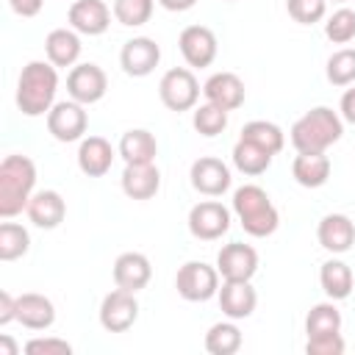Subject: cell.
<instances>
[{"instance_id":"1","label":"cell","mask_w":355,"mask_h":355,"mask_svg":"<svg viewBox=\"0 0 355 355\" xmlns=\"http://www.w3.org/2000/svg\"><path fill=\"white\" fill-rule=\"evenodd\" d=\"M58 67L50 61H28L17 80V108L25 116H47L55 105Z\"/></svg>"},{"instance_id":"2","label":"cell","mask_w":355,"mask_h":355,"mask_svg":"<svg viewBox=\"0 0 355 355\" xmlns=\"http://www.w3.org/2000/svg\"><path fill=\"white\" fill-rule=\"evenodd\" d=\"M344 136V119L327 105L305 111L288 130V139L297 153H327Z\"/></svg>"},{"instance_id":"3","label":"cell","mask_w":355,"mask_h":355,"mask_svg":"<svg viewBox=\"0 0 355 355\" xmlns=\"http://www.w3.org/2000/svg\"><path fill=\"white\" fill-rule=\"evenodd\" d=\"M36 189V164L28 155H6L0 164V216L22 214Z\"/></svg>"},{"instance_id":"4","label":"cell","mask_w":355,"mask_h":355,"mask_svg":"<svg viewBox=\"0 0 355 355\" xmlns=\"http://www.w3.org/2000/svg\"><path fill=\"white\" fill-rule=\"evenodd\" d=\"M233 214L239 216V225L244 227V233H250L255 239L272 236L280 225V214H277L275 202L255 183H244L233 191Z\"/></svg>"},{"instance_id":"5","label":"cell","mask_w":355,"mask_h":355,"mask_svg":"<svg viewBox=\"0 0 355 355\" xmlns=\"http://www.w3.org/2000/svg\"><path fill=\"white\" fill-rule=\"evenodd\" d=\"M200 92L202 89H200V83H197V78H194V72L189 67H172L158 80V97L175 114L191 111L197 105V100H200Z\"/></svg>"},{"instance_id":"6","label":"cell","mask_w":355,"mask_h":355,"mask_svg":"<svg viewBox=\"0 0 355 355\" xmlns=\"http://www.w3.org/2000/svg\"><path fill=\"white\" fill-rule=\"evenodd\" d=\"M175 288L189 302H208L219 291V272L205 261H186L175 275Z\"/></svg>"},{"instance_id":"7","label":"cell","mask_w":355,"mask_h":355,"mask_svg":"<svg viewBox=\"0 0 355 355\" xmlns=\"http://www.w3.org/2000/svg\"><path fill=\"white\" fill-rule=\"evenodd\" d=\"M89 128V114L86 105L78 100H61L47 111V133L55 141H80Z\"/></svg>"},{"instance_id":"8","label":"cell","mask_w":355,"mask_h":355,"mask_svg":"<svg viewBox=\"0 0 355 355\" xmlns=\"http://www.w3.org/2000/svg\"><path fill=\"white\" fill-rule=\"evenodd\" d=\"M67 92L72 100H78L83 105H94L108 92V75L103 72V67H97L92 61L75 64V67H69V75H67Z\"/></svg>"},{"instance_id":"9","label":"cell","mask_w":355,"mask_h":355,"mask_svg":"<svg viewBox=\"0 0 355 355\" xmlns=\"http://www.w3.org/2000/svg\"><path fill=\"white\" fill-rule=\"evenodd\" d=\"M230 230V211L216 200H202L189 211V233L200 241H216Z\"/></svg>"},{"instance_id":"10","label":"cell","mask_w":355,"mask_h":355,"mask_svg":"<svg viewBox=\"0 0 355 355\" xmlns=\"http://www.w3.org/2000/svg\"><path fill=\"white\" fill-rule=\"evenodd\" d=\"M139 319V302H136V294L133 291H125V288H114L103 297L100 302V324L103 330L108 333H125L136 324Z\"/></svg>"},{"instance_id":"11","label":"cell","mask_w":355,"mask_h":355,"mask_svg":"<svg viewBox=\"0 0 355 355\" xmlns=\"http://www.w3.org/2000/svg\"><path fill=\"white\" fill-rule=\"evenodd\" d=\"M178 47H180V55L189 67L194 69H205L214 64L216 53H219V42H216V33L205 25H189L180 31L178 36Z\"/></svg>"},{"instance_id":"12","label":"cell","mask_w":355,"mask_h":355,"mask_svg":"<svg viewBox=\"0 0 355 355\" xmlns=\"http://www.w3.org/2000/svg\"><path fill=\"white\" fill-rule=\"evenodd\" d=\"M161 61V47L150 36H133L119 50V67L130 78H147Z\"/></svg>"},{"instance_id":"13","label":"cell","mask_w":355,"mask_h":355,"mask_svg":"<svg viewBox=\"0 0 355 355\" xmlns=\"http://www.w3.org/2000/svg\"><path fill=\"white\" fill-rule=\"evenodd\" d=\"M216 272L222 280H252L258 272V252L244 241H230L216 255Z\"/></svg>"},{"instance_id":"14","label":"cell","mask_w":355,"mask_h":355,"mask_svg":"<svg viewBox=\"0 0 355 355\" xmlns=\"http://www.w3.org/2000/svg\"><path fill=\"white\" fill-rule=\"evenodd\" d=\"M189 178H191V186L194 191L205 194V197H222L227 189H230V169L225 161L214 158V155H202L191 164L189 169Z\"/></svg>"},{"instance_id":"15","label":"cell","mask_w":355,"mask_h":355,"mask_svg":"<svg viewBox=\"0 0 355 355\" xmlns=\"http://www.w3.org/2000/svg\"><path fill=\"white\" fill-rule=\"evenodd\" d=\"M111 8L103 0H75L67 11L69 28L83 33V36H100L111 25Z\"/></svg>"},{"instance_id":"16","label":"cell","mask_w":355,"mask_h":355,"mask_svg":"<svg viewBox=\"0 0 355 355\" xmlns=\"http://www.w3.org/2000/svg\"><path fill=\"white\" fill-rule=\"evenodd\" d=\"M202 94H205L208 103L225 108L227 114L236 111V108H241V105H244V97H247L244 80H241L236 72H214V75L202 83Z\"/></svg>"},{"instance_id":"17","label":"cell","mask_w":355,"mask_h":355,"mask_svg":"<svg viewBox=\"0 0 355 355\" xmlns=\"http://www.w3.org/2000/svg\"><path fill=\"white\" fill-rule=\"evenodd\" d=\"M219 308L227 319H247L252 316L255 305H258V294L250 286V280H222L219 291H216Z\"/></svg>"},{"instance_id":"18","label":"cell","mask_w":355,"mask_h":355,"mask_svg":"<svg viewBox=\"0 0 355 355\" xmlns=\"http://www.w3.org/2000/svg\"><path fill=\"white\" fill-rule=\"evenodd\" d=\"M316 239L327 252L341 255V252L352 250V244H355V222L347 214H327L319 219Z\"/></svg>"},{"instance_id":"19","label":"cell","mask_w":355,"mask_h":355,"mask_svg":"<svg viewBox=\"0 0 355 355\" xmlns=\"http://www.w3.org/2000/svg\"><path fill=\"white\" fill-rule=\"evenodd\" d=\"M25 214H28V219H31L36 227L53 230V227H58V225L64 222V216H67V202H64V197H61L55 189H42V191H33V197H31Z\"/></svg>"},{"instance_id":"20","label":"cell","mask_w":355,"mask_h":355,"mask_svg":"<svg viewBox=\"0 0 355 355\" xmlns=\"http://www.w3.org/2000/svg\"><path fill=\"white\" fill-rule=\"evenodd\" d=\"M153 277V263L144 252H122L114 261V283L125 291H141Z\"/></svg>"},{"instance_id":"21","label":"cell","mask_w":355,"mask_h":355,"mask_svg":"<svg viewBox=\"0 0 355 355\" xmlns=\"http://www.w3.org/2000/svg\"><path fill=\"white\" fill-rule=\"evenodd\" d=\"M114 164V147L103 136H86L78 147V166L86 178H103Z\"/></svg>"},{"instance_id":"22","label":"cell","mask_w":355,"mask_h":355,"mask_svg":"<svg viewBox=\"0 0 355 355\" xmlns=\"http://www.w3.org/2000/svg\"><path fill=\"white\" fill-rule=\"evenodd\" d=\"M161 189V172L155 164H125L122 191L130 200H153Z\"/></svg>"},{"instance_id":"23","label":"cell","mask_w":355,"mask_h":355,"mask_svg":"<svg viewBox=\"0 0 355 355\" xmlns=\"http://www.w3.org/2000/svg\"><path fill=\"white\" fill-rule=\"evenodd\" d=\"M17 322L28 330H47L55 322V305L50 302V297L28 291L17 297Z\"/></svg>"},{"instance_id":"24","label":"cell","mask_w":355,"mask_h":355,"mask_svg":"<svg viewBox=\"0 0 355 355\" xmlns=\"http://www.w3.org/2000/svg\"><path fill=\"white\" fill-rule=\"evenodd\" d=\"M44 53L53 67H75L80 58V33L72 28H53L44 39Z\"/></svg>"},{"instance_id":"25","label":"cell","mask_w":355,"mask_h":355,"mask_svg":"<svg viewBox=\"0 0 355 355\" xmlns=\"http://www.w3.org/2000/svg\"><path fill=\"white\" fill-rule=\"evenodd\" d=\"M119 155L125 164H155L158 155V141L150 130L144 128H133L125 130L119 139Z\"/></svg>"},{"instance_id":"26","label":"cell","mask_w":355,"mask_h":355,"mask_svg":"<svg viewBox=\"0 0 355 355\" xmlns=\"http://www.w3.org/2000/svg\"><path fill=\"white\" fill-rule=\"evenodd\" d=\"M291 175L302 189H319L330 178V158L324 153H297Z\"/></svg>"},{"instance_id":"27","label":"cell","mask_w":355,"mask_h":355,"mask_svg":"<svg viewBox=\"0 0 355 355\" xmlns=\"http://www.w3.org/2000/svg\"><path fill=\"white\" fill-rule=\"evenodd\" d=\"M319 286L322 291L327 294V300H347L352 294V286H355V277H352V269L338 261V258H330L322 263L319 269Z\"/></svg>"},{"instance_id":"28","label":"cell","mask_w":355,"mask_h":355,"mask_svg":"<svg viewBox=\"0 0 355 355\" xmlns=\"http://www.w3.org/2000/svg\"><path fill=\"white\" fill-rule=\"evenodd\" d=\"M272 158H275V155H272L269 150L258 147L255 141L239 139V141L233 144V166H236L241 175H250V178L263 175V172L272 166Z\"/></svg>"},{"instance_id":"29","label":"cell","mask_w":355,"mask_h":355,"mask_svg":"<svg viewBox=\"0 0 355 355\" xmlns=\"http://www.w3.org/2000/svg\"><path fill=\"white\" fill-rule=\"evenodd\" d=\"M241 330L236 324V319L230 322H216L208 327L205 333V349L211 355H236L241 349Z\"/></svg>"},{"instance_id":"30","label":"cell","mask_w":355,"mask_h":355,"mask_svg":"<svg viewBox=\"0 0 355 355\" xmlns=\"http://www.w3.org/2000/svg\"><path fill=\"white\" fill-rule=\"evenodd\" d=\"M239 139H247V141H255L258 147L269 150L272 155H277L283 147H286V133L275 125V122H266V119H252L241 128V136Z\"/></svg>"},{"instance_id":"31","label":"cell","mask_w":355,"mask_h":355,"mask_svg":"<svg viewBox=\"0 0 355 355\" xmlns=\"http://www.w3.org/2000/svg\"><path fill=\"white\" fill-rule=\"evenodd\" d=\"M305 333L311 336H324V333H341V311L336 302H316L308 316H305Z\"/></svg>"},{"instance_id":"32","label":"cell","mask_w":355,"mask_h":355,"mask_svg":"<svg viewBox=\"0 0 355 355\" xmlns=\"http://www.w3.org/2000/svg\"><path fill=\"white\" fill-rule=\"evenodd\" d=\"M31 250V233L17 222L0 225V261H17Z\"/></svg>"},{"instance_id":"33","label":"cell","mask_w":355,"mask_h":355,"mask_svg":"<svg viewBox=\"0 0 355 355\" xmlns=\"http://www.w3.org/2000/svg\"><path fill=\"white\" fill-rule=\"evenodd\" d=\"M191 125H194V130H197L200 136H205V139H214V136H219V133L227 128V111L205 100L202 105H194V116H191Z\"/></svg>"},{"instance_id":"34","label":"cell","mask_w":355,"mask_h":355,"mask_svg":"<svg viewBox=\"0 0 355 355\" xmlns=\"http://www.w3.org/2000/svg\"><path fill=\"white\" fill-rule=\"evenodd\" d=\"M153 8H155V0H114V6H111L114 19L125 28L147 25L153 17Z\"/></svg>"},{"instance_id":"35","label":"cell","mask_w":355,"mask_h":355,"mask_svg":"<svg viewBox=\"0 0 355 355\" xmlns=\"http://www.w3.org/2000/svg\"><path fill=\"white\" fill-rule=\"evenodd\" d=\"M324 75L333 86H352L355 83V50L352 47H341L327 58Z\"/></svg>"},{"instance_id":"36","label":"cell","mask_w":355,"mask_h":355,"mask_svg":"<svg viewBox=\"0 0 355 355\" xmlns=\"http://www.w3.org/2000/svg\"><path fill=\"white\" fill-rule=\"evenodd\" d=\"M324 36L333 44H347L355 39V11L352 8H338L327 17L324 22Z\"/></svg>"},{"instance_id":"37","label":"cell","mask_w":355,"mask_h":355,"mask_svg":"<svg viewBox=\"0 0 355 355\" xmlns=\"http://www.w3.org/2000/svg\"><path fill=\"white\" fill-rule=\"evenodd\" d=\"M286 11L300 25H316L327 14V0H286Z\"/></svg>"},{"instance_id":"38","label":"cell","mask_w":355,"mask_h":355,"mask_svg":"<svg viewBox=\"0 0 355 355\" xmlns=\"http://www.w3.org/2000/svg\"><path fill=\"white\" fill-rule=\"evenodd\" d=\"M347 349L341 333H324V336H311L305 341V352L308 355H341Z\"/></svg>"},{"instance_id":"39","label":"cell","mask_w":355,"mask_h":355,"mask_svg":"<svg viewBox=\"0 0 355 355\" xmlns=\"http://www.w3.org/2000/svg\"><path fill=\"white\" fill-rule=\"evenodd\" d=\"M25 355H72V344L64 338H31Z\"/></svg>"},{"instance_id":"40","label":"cell","mask_w":355,"mask_h":355,"mask_svg":"<svg viewBox=\"0 0 355 355\" xmlns=\"http://www.w3.org/2000/svg\"><path fill=\"white\" fill-rule=\"evenodd\" d=\"M8 6H11V11H14L17 17L31 19V17H36V14L42 11L44 0H8Z\"/></svg>"},{"instance_id":"41","label":"cell","mask_w":355,"mask_h":355,"mask_svg":"<svg viewBox=\"0 0 355 355\" xmlns=\"http://www.w3.org/2000/svg\"><path fill=\"white\" fill-rule=\"evenodd\" d=\"M14 319H17V297H11L8 291H0V324L6 327Z\"/></svg>"},{"instance_id":"42","label":"cell","mask_w":355,"mask_h":355,"mask_svg":"<svg viewBox=\"0 0 355 355\" xmlns=\"http://www.w3.org/2000/svg\"><path fill=\"white\" fill-rule=\"evenodd\" d=\"M338 111H341V119L355 125V89H347L341 94V103H338Z\"/></svg>"},{"instance_id":"43","label":"cell","mask_w":355,"mask_h":355,"mask_svg":"<svg viewBox=\"0 0 355 355\" xmlns=\"http://www.w3.org/2000/svg\"><path fill=\"white\" fill-rule=\"evenodd\" d=\"M194 3L197 0H158V6L166 8V11H189Z\"/></svg>"},{"instance_id":"44","label":"cell","mask_w":355,"mask_h":355,"mask_svg":"<svg viewBox=\"0 0 355 355\" xmlns=\"http://www.w3.org/2000/svg\"><path fill=\"white\" fill-rule=\"evenodd\" d=\"M19 349H17V344H14V338L11 336H0V355H17Z\"/></svg>"},{"instance_id":"45","label":"cell","mask_w":355,"mask_h":355,"mask_svg":"<svg viewBox=\"0 0 355 355\" xmlns=\"http://www.w3.org/2000/svg\"><path fill=\"white\" fill-rule=\"evenodd\" d=\"M333 3H347V0H333Z\"/></svg>"},{"instance_id":"46","label":"cell","mask_w":355,"mask_h":355,"mask_svg":"<svg viewBox=\"0 0 355 355\" xmlns=\"http://www.w3.org/2000/svg\"><path fill=\"white\" fill-rule=\"evenodd\" d=\"M227 3H233V0H227Z\"/></svg>"}]
</instances>
